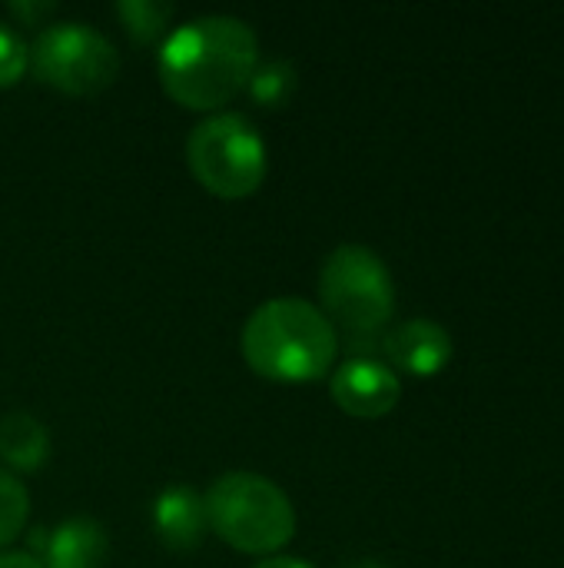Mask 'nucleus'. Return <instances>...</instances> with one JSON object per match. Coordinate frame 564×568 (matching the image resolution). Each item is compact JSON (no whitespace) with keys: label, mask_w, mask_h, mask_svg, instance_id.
<instances>
[{"label":"nucleus","mask_w":564,"mask_h":568,"mask_svg":"<svg viewBox=\"0 0 564 568\" xmlns=\"http://www.w3.org/2000/svg\"><path fill=\"white\" fill-rule=\"evenodd\" d=\"M382 353L389 359V369L429 379L449 366L452 336L432 320H406L382 336Z\"/></svg>","instance_id":"obj_8"},{"label":"nucleus","mask_w":564,"mask_h":568,"mask_svg":"<svg viewBox=\"0 0 564 568\" xmlns=\"http://www.w3.org/2000/svg\"><path fill=\"white\" fill-rule=\"evenodd\" d=\"M259 63V40L239 17L209 13L166 33L156 70L173 103L219 110L236 100Z\"/></svg>","instance_id":"obj_1"},{"label":"nucleus","mask_w":564,"mask_h":568,"mask_svg":"<svg viewBox=\"0 0 564 568\" xmlns=\"http://www.w3.org/2000/svg\"><path fill=\"white\" fill-rule=\"evenodd\" d=\"M110 539L96 519L73 516L50 529L43 542V568H100L106 562Z\"/></svg>","instance_id":"obj_10"},{"label":"nucleus","mask_w":564,"mask_h":568,"mask_svg":"<svg viewBox=\"0 0 564 568\" xmlns=\"http://www.w3.org/2000/svg\"><path fill=\"white\" fill-rule=\"evenodd\" d=\"M209 529L206 503L189 486H170L153 503V532L173 552H189Z\"/></svg>","instance_id":"obj_9"},{"label":"nucleus","mask_w":564,"mask_h":568,"mask_svg":"<svg viewBox=\"0 0 564 568\" xmlns=\"http://www.w3.org/2000/svg\"><path fill=\"white\" fill-rule=\"evenodd\" d=\"M50 456V433L30 413H7L0 419V459L17 473H33Z\"/></svg>","instance_id":"obj_11"},{"label":"nucleus","mask_w":564,"mask_h":568,"mask_svg":"<svg viewBox=\"0 0 564 568\" xmlns=\"http://www.w3.org/2000/svg\"><path fill=\"white\" fill-rule=\"evenodd\" d=\"M346 568H386L382 562H376V559H362V562H352V566Z\"/></svg>","instance_id":"obj_18"},{"label":"nucleus","mask_w":564,"mask_h":568,"mask_svg":"<svg viewBox=\"0 0 564 568\" xmlns=\"http://www.w3.org/2000/svg\"><path fill=\"white\" fill-rule=\"evenodd\" d=\"M209 529L246 556H276L296 536V509L289 496L259 473H226L206 496Z\"/></svg>","instance_id":"obj_4"},{"label":"nucleus","mask_w":564,"mask_h":568,"mask_svg":"<svg viewBox=\"0 0 564 568\" xmlns=\"http://www.w3.org/2000/svg\"><path fill=\"white\" fill-rule=\"evenodd\" d=\"M319 300L326 320L356 346V356H372L369 349L396 310V283L379 253L359 243H342L319 270Z\"/></svg>","instance_id":"obj_3"},{"label":"nucleus","mask_w":564,"mask_h":568,"mask_svg":"<svg viewBox=\"0 0 564 568\" xmlns=\"http://www.w3.org/2000/svg\"><path fill=\"white\" fill-rule=\"evenodd\" d=\"M0 568H43V562L27 552H0Z\"/></svg>","instance_id":"obj_16"},{"label":"nucleus","mask_w":564,"mask_h":568,"mask_svg":"<svg viewBox=\"0 0 564 568\" xmlns=\"http://www.w3.org/2000/svg\"><path fill=\"white\" fill-rule=\"evenodd\" d=\"M253 568H312L309 562H302V559H296V556H269V559H263L259 566Z\"/></svg>","instance_id":"obj_17"},{"label":"nucleus","mask_w":564,"mask_h":568,"mask_svg":"<svg viewBox=\"0 0 564 568\" xmlns=\"http://www.w3.org/2000/svg\"><path fill=\"white\" fill-rule=\"evenodd\" d=\"M186 166L219 200L253 196L269 170L263 133L243 113H213L186 140Z\"/></svg>","instance_id":"obj_5"},{"label":"nucleus","mask_w":564,"mask_h":568,"mask_svg":"<svg viewBox=\"0 0 564 568\" xmlns=\"http://www.w3.org/2000/svg\"><path fill=\"white\" fill-rule=\"evenodd\" d=\"M27 67H30V47L17 30L0 23V90L13 87L27 73Z\"/></svg>","instance_id":"obj_15"},{"label":"nucleus","mask_w":564,"mask_h":568,"mask_svg":"<svg viewBox=\"0 0 564 568\" xmlns=\"http://www.w3.org/2000/svg\"><path fill=\"white\" fill-rule=\"evenodd\" d=\"M246 90L259 106H283L296 90V67L289 60H283V57L259 60L249 83H246Z\"/></svg>","instance_id":"obj_12"},{"label":"nucleus","mask_w":564,"mask_h":568,"mask_svg":"<svg viewBox=\"0 0 564 568\" xmlns=\"http://www.w3.org/2000/svg\"><path fill=\"white\" fill-rule=\"evenodd\" d=\"M30 67L40 83L70 93L93 97L103 93L120 73V53L106 33L90 23H53L40 30L30 50Z\"/></svg>","instance_id":"obj_6"},{"label":"nucleus","mask_w":564,"mask_h":568,"mask_svg":"<svg viewBox=\"0 0 564 568\" xmlns=\"http://www.w3.org/2000/svg\"><path fill=\"white\" fill-rule=\"evenodd\" d=\"M243 359L249 369L273 383H316L339 353L336 326L306 300L279 296L263 303L243 326Z\"/></svg>","instance_id":"obj_2"},{"label":"nucleus","mask_w":564,"mask_h":568,"mask_svg":"<svg viewBox=\"0 0 564 568\" xmlns=\"http://www.w3.org/2000/svg\"><path fill=\"white\" fill-rule=\"evenodd\" d=\"M126 33L136 40V43H156L170 20H173V7L170 3H156V0H123L116 7Z\"/></svg>","instance_id":"obj_13"},{"label":"nucleus","mask_w":564,"mask_h":568,"mask_svg":"<svg viewBox=\"0 0 564 568\" xmlns=\"http://www.w3.org/2000/svg\"><path fill=\"white\" fill-rule=\"evenodd\" d=\"M336 406L352 419H382L399 406L402 383L389 363L376 356H349L329 379Z\"/></svg>","instance_id":"obj_7"},{"label":"nucleus","mask_w":564,"mask_h":568,"mask_svg":"<svg viewBox=\"0 0 564 568\" xmlns=\"http://www.w3.org/2000/svg\"><path fill=\"white\" fill-rule=\"evenodd\" d=\"M27 516H30V493H27V486L13 473L0 469V549L23 532Z\"/></svg>","instance_id":"obj_14"}]
</instances>
